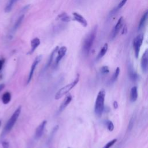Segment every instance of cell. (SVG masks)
<instances>
[{
    "label": "cell",
    "mask_w": 148,
    "mask_h": 148,
    "mask_svg": "<svg viewBox=\"0 0 148 148\" xmlns=\"http://www.w3.org/2000/svg\"><path fill=\"white\" fill-rule=\"evenodd\" d=\"M46 124H47L46 120H44V121L39 125L38 127L37 128V129L36 130V132H35V137H36V139H39L42 136Z\"/></svg>",
    "instance_id": "obj_7"
},
{
    "label": "cell",
    "mask_w": 148,
    "mask_h": 148,
    "mask_svg": "<svg viewBox=\"0 0 148 148\" xmlns=\"http://www.w3.org/2000/svg\"><path fill=\"white\" fill-rule=\"evenodd\" d=\"M5 84H0V91H1L2 90L4 89Z\"/></svg>",
    "instance_id": "obj_32"
},
{
    "label": "cell",
    "mask_w": 148,
    "mask_h": 148,
    "mask_svg": "<svg viewBox=\"0 0 148 148\" xmlns=\"http://www.w3.org/2000/svg\"><path fill=\"white\" fill-rule=\"evenodd\" d=\"M21 111H22V107L20 106L17 108L16 111L14 112L13 115H12L11 117H10V119L6 123L5 126L4 131V134H7L8 132H9L12 129H13L15 123H16L17 119L19 118L20 115Z\"/></svg>",
    "instance_id": "obj_4"
},
{
    "label": "cell",
    "mask_w": 148,
    "mask_h": 148,
    "mask_svg": "<svg viewBox=\"0 0 148 148\" xmlns=\"http://www.w3.org/2000/svg\"><path fill=\"white\" fill-rule=\"evenodd\" d=\"M79 78H80L79 74H77V76L74 81L70 83L67 84L66 86H65L64 87H62L61 89H60L59 91L56 93V95H55L54 97L55 100H59L60 98H61L62 97H63L64 95L67 94L69 92L70 90L73 89L74 87L77 84V83L79 82Z\"/></svg>",
    "instance_id": "obj_3"
},
{
    "label": "cell",
    "mask_w": 148,
    "mask_h": 148,
    "mask_svg": "<svg viewBox=\"0 0 148 148\" xmlns=\"http://www.w3.org/2000/svg\"><path fill=\"white\" fill-rule=\"evenodd\" d=\"M100 72L102 75H106L109 72V68L107 66H103L100 68Z\"/></svg>",
    "instance_id": "obj_25"
},
{
    "label": "cell",
    "mask_w": 148,
    "mask_h": 148,
    "mask_svg": "<svg viewBox=\"0 0 148 148\" xmlns=\"http://www.w3.org/2000/svg\"><path fill=\"white\" fill-rule=\"evenodd\" d=\"M114 107L115 109H117V108H118V103H117V102L116 101L114 102Z\"/></svg>",
    "instance_id": "obj_31"
},
{
    "label": "cell",
    "mask_w": 148,
    "mask_h": 148,
    "mask_svg": "<svg viewBox=\"0 0 148 148\" xmlns=\"http://www.w3.org/2000/svg\"><path fill=\"white\" fill-rule=\"evenodd\" d=\"M11 100V94L9 92H5L2 97V101L4 104H8Z\"/></svg>",
    "instance_id": "obj_16"
},
{
    "label": "cell",
    "mask_w": 148,
    "mask_h": 148,
    "mask_svg": "<svg viewBox=\"0 0 148 148\" xmlns=\"http://www.w3.org/2000/svg\"><path fill=\"white\" fill-rule=\"evenodd\" d=\"M108 49V44H105L103 47H102L101 49L100 50L99 53L97 57V60H100L104 56V55L106 54Z\"/></svg>",
    "instance_id": "obj_15"
},
{
    "label": "cell",
    "mask_w": 148,
    "mask_h": 148,
    "mask_svg": "<svg viewBox=\"0 0 148 148\" xmlns=\"http://www.w3.org/2000/svg\"><path fill=\"white\" fill-rule=\"evenodd\" d=\"M147 11H146L145 13L143 15L142 17H141V20H140V22L139 23V26H138V30H141L143 27H144V25L145 24V23H146V21L147 20Z\"/></svg>",
    "instance_id": "obj_17"
},
{
    "label": "cell",
    "mask_w": 148,
    "mask_h": 148,
    "mask_svg": "<svg viewBox=\"0 0 148 148\" xmlns=\"http://www.w3.org/2000/svg\"><path fill=\"white\" fill-rule=\"evenodd\" d=\"M134 117H131V119H130L129 122V126H128V131H130V130L132 129V128L134 126Z\"/></svg>",
    "instance_id": "obj_27"
},
{
    "label": "cell",
    "mask_w": 148,
    "mask_h": 148,
    "mask_svg": "<svg viewBox=\"0 0 148 148\" xmlns=\"http://www.w3.org/2000/svg\"><path fill=\"white\" fill-rule=\"evenodd\" d=\"M2 146L3 148H9V144L7 141H3L2 142Z\"/></svg>",
    "instance_id": "obj_29"
},
{
    "label": "cell",
    "mask_w": 148,
    "mask_h": 148,
    "mask_svg": "<svg viewBox=\"0 0 148 148\" xmlns=\"http://www.w3.org/2000/svg\"><path fill=\"white\" fill-rule=\"evenodd\" d=\"M129 76L130 77V79H131L132 82L137 81L138 79V75H137L136 72H135L132 69H130Z\"/></svg>",
    "instance_id": "obj_19"
},
{
    "label": "cell",
    "mask_w": 148,
    "mask_h": 148,
    "mask_svg": "<svg viewBox=\"0 0 148 148\" xmlns=\"http://www.w3.org/2000/svg\"><path fill=\"white\" fill-rule=\"evenodd\" d=\"M144 41V36L142 34H140L134 40L133 42V47L135 57L137 59L139 56L140 49Z\"/></svg>",
    "instance_id": "obj_5"
},
{
    "label": "cell",
    "mask_w": 148,
    "mask_h": 148,
    "mask_svg": "<svg viewBox=\"0 0 148 148\" xmlns=\"http://www.w3.org/2000/svg\"><path fill=\"white\" fill-rule=\"evenodd\" d=\"M59 49V47H57L56 49H55L53 51V52L52 53V54L51 55V57H50V58H49V61H48V63H47V67H49L50 65L51 64V63L53 61V58H54V55H55V53H56V52L57 51V50Z\"/></svg>",
    "instance_id": "obj_23"
},
{
    "label": "cell",
    "mask_w": 148,
    "mask_h": 148,
    "mask_svg": "<svg viewBox=\"0 0 148 148\" xmlns=\"http://www.w3.org/2000/svg\"><path fill=\"white\" fill-rule=\"evenodd\" d=\"M97 27L96 26L90 32L86 39H85L83 45V52L85 56H88L90 50H91L93 45L94 41L96 39V34H97Z\"/></svg>",
    "instance_id": "obj_2"
},
{
    "label": "cell",
    "mask_w": 148,
    "mask_h": 148,
    "mask_svg": "<svg viewBox=\"0 0 148 148\" xmlns=\"http://www.w3.org/2000/svg\"><path fill=\"white\" fill-rule=\"evenodd\" d=\"M72 15H73L74 19L75 20L79 22V23L82 24L83 27H87V22L86 21V20L81 15H80L78 13H76V12H74V13H72Z\"/></svg>",
    "instance_id": "obj_12"
},
{
    "label": "cell",
    "mask_w": 148,
    "mask_h": 148,
    "mask_svg": "<svg viewBox=\"0 0 148 148\" xmlns=\"http://www.w3.org/2000/svg\"><path fill=\"white\" fill-rule=\"evenodd\" d=\"M130 101L134 102L137 101L138 98V89L137 86L132 87L130 91Z\"/></svg>",
    "instance_id": "obj_14"
},
{
    "label": "cell",
    "mask_w": 148,
    "mask_h": 148,
    "mask_svg": "<svg viewBox=\"0 0 148 148\" xmlns=\"http://www.w3.org/2000/svg\"><path fill=\"white\" fill-rule=\"evenodd\" d=\"M127 1V0H122V1L120 2L118 5V6H117V9H119L122 8L123 6L125 4H126Z\"/></svg>",
    "instance_id": "obj_28"
},
{
    "label": "cell",
    "mask_w": 148,
    "mask_h": 148,
    "mask_svg": "<svg viewBox=\"0 0 148 148\" xmlns=\"http://www.w3.org/2000/svg\"><path fill=\"white\" fill-rule=\"evenodd\" d=\"M1 121L0 120V127H1Z\"/></svg>",
    "instance_id": "obj_33"
},
{
    "label": "cell",
    "mask_w": 148,
    "mask_h": 148,
    "mask_svg": "<svg viewBox=\"0 0 148 148\" xmlns=\"http://www.w3.org/2000/svg\"><path fill=\"white\" fill-rule=\"evenodd\" d=\"M18 1V0H9V2H8L5 8V12L6 13H8L11 11L12 8H13L14 4Z\"/></svg>",
    "instance_id": "obj_18"
},
{
    "label": "cell",
    "mask_w": 148,
    "mask_h": 148,
    "mask_svg": "<svg viewBox=\"0 0 148 148\" xmlns=\"http://www.w3.org/2000/svg\"><path fill=\"white\" fill-rule=\"evenodd\" d=\"M24 17V15H22V16H21L18 19H17V20L16 21V23H15V26L13 27V30H14V31H16V30L19 28V27L20 26V24H22V21L23 20Z\"/></svg>",
    "instance_id": "obj_22"
},
{
    "label": "cell",
    "mask_w": 148,
    "mask_h": 148,
    "mask_svg": "<svg viewBox=\"0 0 148 148\" xmlns=\"http://www.w3.org/2000/svg\"><path fill=\"white\" fill-rule=\"evenodd\" d=\"M120 69L119 67H117V68L115 70V71L114 72V74H113L112 77L111 79V83H114L115 81H116L117 79L118 78V76L120 74Z\"/></svg>",
    "instance_id": "obj_21"
},
{
    "label": "cell",
    "mask_w": 148,
    "mask_h": 148,
    "mask_svg": "<svg viewBox=\"0 0 148 148\" xmlns=\"http://www.w3.org/2000/svg\"><path fill=\"white\" fill-rule=\"evenodd\" d=\"M72 100V97L71 96V94H68L65 98V99L64 100V101L62 102L61 104L60 105V106L59 108V111L60 112H62L66 108V107L68 105L70 102H71Z\"/></svg>",
    "instance_id": "obj_11"
},
{
    "label": "cell",
    "mask_w": 148,
    "mask_h": 148,
    "mask_svg": "<svg viewBox=\"0 0 148 148\" xmlns=\"http://www.w3.org/2000/svg\"><path fill=\"white\" fill-rule=\"evenodd\" d=\"M67 51V49L66 46H62L58 50L57 52V56L56 59V61H55L54 65L56 67L59 64L60 61H61V59L63 58V57L66 55V52Z\"/></svg>",
    "instance_id": "obj_10"
},
{
    "label": "cell",
    "mask_w": 148,
    "mask_h": 148,
    "mask_svg": "<svg viewBox=\"0 0 148 148\" xmlns=\"http://www.w3.org/2000/svg\"><path fill=\"white\" fill-rule=\"evenodd\" d=\"M105 98V91L104 89L100 90L98 93L95 102L94 112L97 117H100L104 110V102Z\"/></svg>",
    "instance_id": "obj_1"
},
{
    "label": "cell",
    "mask_w": 148,
    "mask_h": 148,
    "mask_svg": "<svg viewBox=\"0 0 148 148\" xmlns=\"http://www.w3.org/2000/svg\"><path fill=\"white\" fill-rule=\"evenodd\" d=\"M58 18L60 20L67 23L69 22L70 21V20H71L70 19V17L68 16V15L66 13H63L59 15Z\"/></svg>",
    "instance_id": "obj_20"
},
{
    "label": "cell",
    "mask_w": 148,
    "mask_h": 148,
    "mask_svg": "<svg viewBox=\"0 0 148 148\" xmlns=\"http://www.w3.org/2000/svg\"><path fill=\"white\" fill-rule=\"evenodd\" d=\"M147 64H148V51L146 50L144 53L143 54L141 61V66L142 71L144 72H146L147 71Z\"/></svg>",
    "instance_id": "obj_9"
},
{
    "label": "cell",
    "mask_w": 148,
    "mask_h": 148,
    "mask_svg": "<svg viewBox=\"0 0 148 148\" xmlns=\"http://www.w3.org/2000/svg\"><path fill=\"white\" fill-rule=\"evenodd\" d=\"M68 148H72V147H68Z\"/></svg>",
    "instance_id": "obj_34"
},
{
    "label": "cell",
    "mask_w": 148,
    "mask_h": 148,
    "mask_svg": "<svg viewBox=\"0 0 148 148\" xmlns=\"http://www.w3.org/2000/svg\"><path fill=\"white\" fill-rule=\"evenodd\" d=\"M42 59V56H38L37 57H36V59H35V60L34 61V62H32V64L31 67V69H30V73H29V75L28 76V79H27V84H29V83L31 82V79L33 77V75L34 74V71L36 69V67H37L39 63V62L41 61V60Z\"/></svg>",
    "instance_id": "obj_6"
},
{
    "label": "cell",
    "mask_w": 148,
    "mask_h": 148,
    "mask_svg": "<svg viewBox=\"0 0 148 148\" xmlns=\"http://www.w3.org/2000/svg\"><path fill=\"white\" fill-rule=\"evenodd\" d=\"M40 43H41V41L38 38H35L33 39H32L31 41V50H30L29 54L33 53L36 49L39 46Z\"/></svg>",
    "instance_id": "obj_13"
},
{
    "label": "cell",
    "mask_w": 148,
    "mask_h": 148,
    "mask_svg": "<svg viewBox=\"0 0 148 148\" xmlns=\"http://www.w3.org/2000/svg\"><path fill=\"white\" fill-rule=\"evenodd\" d=\"M106 124H107L108 129L109 131H112L113 130H114V125L112 121L108 120V121L107 122Z\"/></svg>",
    "instance_id": "obj_24"
},
{
    "label": "cell",
    "mask_w": 148,
    "mask_h": 148,
    "mask_svg": "<svg viewBox=\"0 0 148 148\" xmlns=\"http://www.w3.org/2000/svg\"><path fill=\"white\" fill-rule=\"evenodd\" d=\"M123 24V17H121L118 20L116 26H115L114 30H113L111 35L112 38H115L117 36V35L118 34L120 29H122Z\"/></svg>",
    "instance_id": "obj_8"
},
{
    "label": "cell",
    "mask_w": 148,
    "mask_h": 148,
    "mask_svg": "<svg viewBox=\"0 0 148 148\" xmlns=\"http://www.w3.org/2000/svg\"><path fill=\"white\" fill-rule=\"evenodd\" d=\"M116 141H117V139H114L111 140V141L108 142L107 144L105 145L103 148H110V147H111L113 145H114L115 143L116 142Z\"/></svg>",
    "instance_id": "obj_26"
},
{
    "label": "cell",
    "mask_w": 148,
    "mask_h": 148,
    "mask_svg": "<svg viewBox=\"0 0 148 148\" xmlns=\"http://www.w3.org/2000/svg\"><path fill=\"white\" fill-rule=\"evenodd\" d=\"M5 61V60L4 59H0V72L1 71L2 68H3Z\"/></svg>",
    "instance_id": "obj_30"
}]
</instances>
